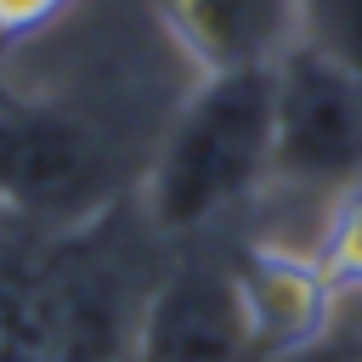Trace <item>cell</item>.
<instances>
[{
    "mask_svg": "<svg viewBox=\"0 0 362 362\" xmlns=\"http://www.w3.org/2000/svg\"><path fill=\"white\" fill-rule=\"evenodd\" d=\"M170 40L209 74H272L305 34V0H158Z\"/></svg>",
    "mask_w": 362,
    "mask_h": 362,
    "instance_id": "cell-6",
    "label": "cell"
},
{
    "mask_svg": "<svg viewBox=\"0 0 362 362\" xmlns=\"http://www.w3.org/2000/svg\"><path fill=\"white\" fill-rule=\"evenodd\" d=\"M6 96H11V90H0V102H6Z\"/></svg>",
    "mask_w": 362,
    "mask_h": 362,
    "instance_id": "cell-11",
    "label": "cell"
},
{
    "mask_svg": "<svg viewBox=\"0 0 362 362\" xmlns=\"http://www.w3.org/2000/svg\"><path fill=\"white\" fill-rule=\"evenodd\" d=\"M272 175L322 192L362 181V79L311 34L272 68Z\"/></svg>",
    "mask_w": 362,
    "mask_h": 362,
    "instance_id": "cell-3",
    "label": "cell"
},
{
    "mask_svg": "<svg viewBox=\"0 0 362 362\" xmlns=\"http://www.w3.org/2000/svg\"><path fill=\"white\" fill-rule=\"evenodd\" d=\"M0 215H6V209H0Z\"/></svg>",
    "mask_w": 362,
    "mask_h": 362,
    "instance_id": "cell-12",
    "label": "cell"
},
{
    "mask_svg": "<svg viewBox=\"0 0 362 362\" xmlns=\"http://www.w3.org/2000/svg\"><path fill=\"white\" fill-rule=\"evenodd\" d=\"M130 345H136L130 362H260L238 266L215 260L170 266L147 288Z\"/></svg>",
    "mask_w": 362,
    "mask_h": 362,
    "instance_id": "cell-5",
    "label": "cell"
},
{
    "mask_svg": "<svg viewBox=\"0 0 362 362\" xmlns=\"http://www.w3.org/2000/svg\"><path fill=\"white\" fill-rule=\"evenodd\" d=\"M68 6H74V0H0V45L45 34L51 23L68 17Z\"/></svg>",
    "mask_w": 362,
    "mask_h": 362,
    "instance_id": "cell-10",
    "label": "cell"
},
{
    "mask_svg": "<svg viewBox=\"0 0 362 362\" xmlns=\"http://www.w3.org/2000/svg\"><path fill=\"white\" fill-rule=\"evenodd\" d=\"M311 260H317V272L334 288H362V181H351V187L334 192Z\"/></svg>",
    "mask_w": 362,
    "mask_h": 362,
    "instance_id": "cell-8",
    "label": "cell"
},
{
    "mask_svg": "<svg viewBox=\"0 0 362 362\" xmlns=\"http://www.w3.org/2000/svg\"><path fill=\"white\" fill-rule=\"evenodd\" d=\"M272 170V74H209L192 102L175 113L153 181L147 209L170 232H192L232 209Z\"/></svg>",
    "mask_w": 362,
    "mask_h": 362,
    "instance_id": "cell-1",
    "label": "cell"
},
{
    "mask_svg": "<svg viewBox=\"0 0 362 362\" xmlns=\"http://www.w3.org/2000/svg\"><path fill=\"white\" fill-rule=\"evenodd\" d=\"M141 305L102 232L40 249L0 311V362H124Z\"/></svg>",
    "mask_w": 362,
    "mask_h": 362,
    "instance_id": "cell-2",
    "label": "cell"
},
{
    "mask_svg": "<svg viewBox=\"0 0 362 362\" xmlns=\"http://www.w3.org/2000/svg\"><path fill=\"white\" fill-rule=\"evenodd\" d=\"M243 283V305L260 339V356H294L305 345L322 339L328 311H334V283L317 272L311 255H288V249H255L238 266Z\"/></svg>",
    "mask_w": 362,
    "mask_h": 362,
    "instance_id": "cell-7",
    "label": "cell"
},
{
    "mask_svg": "<svg viewBox=\"0 0 362 362\" xmlns=\"http://www.w3.org/2000/svg\"><path fill=\"white\" fill-rule=\"evenodd\" d=\"M311 40L328 45L356 79H362V0H305Z\"/></svg>",
    "mask_w": 362,
    "mask_h": 362,
    "instance_id": "cell-9",
    "label": "cell"
},
{
    "mask_svg": "<svg viewBox=\"0 0 362 362\" xmlns=\"http://www.w3.org/2000/svg\"><path fill=\"white\" fill-rule=\"evenodd\" d=\"M107 153L85 119L51 102H0V209L28 221H85L102 204Z\"/></svg>",
    "mask_w": 362,
    "mask_h": 362,
    "instance_id": "cell-4",
    "label": "cell"
}]
</instances>
